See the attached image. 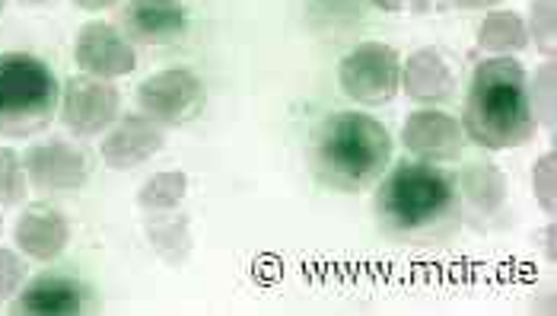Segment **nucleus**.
<instances>
[{"instance_id":"10","label":"nucleus","mask_w":557,"mask_h":316,"mask_svg":"<svg viewBox=\"0 0 557 316\" xmlns=\"http://www.w3.org/2000/svg\"><path fill=\"white\" fill-rule=\"evenodd\" d=\"M74 54H77V64L92 77H122V74H131L137 64L134 48L106 23H86L77 36Z\"/></svg>"},{"instance_id":"25","label":"nucleus","mask_w":557,"mask_h":316,"mask_svg":"<svg viewBox=\"0 0 557 316\" xmlns=\"http://www.w3.org/2000/svg\"><path fill=\"white\" fill-rule=\"evenodd\" d=\"M312 3L322 7L332 16H354V13H360V3L363 0H312Z\"/></svg>"},{"instance_id":"14","label":"nucleus","mask_w":557,"mask_h":316,"mask_svg":"<svg viewBox=\"0 0 557 316\" xmlns=\"http://www.w3.org/2000/svg\"><path fill=\"white\" fill-rule=\"evenodd\" d=\"M20 316H74L84 314V291L77 281L64 275H39L13 304Z\"/></svg>"},{"instance_id":"22","label":"nucleus","mask_w":557,"mask_h":316,"mask_svg":"<svg viewBox=\"0 0 557 316\" xmlns=\"http://www.w3.org/2000/svg\"><path fill=\"white\" fill-rule=\"evenodd\" d=\"M26 198V173L10 147H0V205H20Z\"/></svg>"},{"instance_id":"2","label":"nucleus","mask_w":557,"mask_h":316,"mask_svg":"<svg viewBox=\"0 0 557 316\" xmlns=\"http://www.w3.org/2000/svg\"><path fill=\"white\" fill-rule=\"evenodd\" d=\"M462 132L487 150H507L532 141L535 116L529 102V81L516 58L497 54L474 68Z\"/></svg>"},{"instance_id":"24","label":"nucleus","mask_w":557,"mask_h":316,"mask_svg":"<svg viewBox=\"0 0 557 316\" xmlns=\"http://www.w3.org/2000/svg\"><path fill=\"white\" fill-rule=\"evenodd\" d=\"M26 278V266L13 250H0V301H7Z\"/></svg>"},{"instance_id":"26","label":"nucleus","mask_w":557,"mask_h":316,"mask_svg":"<svg viewBox=\"0 0 557 316\" xmlns=\"http://www.w3.org/2000/svg\"><path fill=\"white\" fill-rule=\"evenodd\" d=\"M449 3H456V7H462V10H484V7H494V3H500V0H449Z\"/></svg>"},{"instance_id":"12","label":"nucleus","mask_w":557,"mask_h":316,"mask_svg":"<svg viewBox=\"0 0 557 316\" xmlns=\"http://www.w3.org/2000/svg\"><path fill=\"white\" fill-rule=\"evenodd\" d=\"M122 20L131 39L144 46H163L178 39L188 23L178 0H131Z\"/></svg>"},{"instance_id":"6","label":"nucleus","mask_w":557,"mask_h":316,"mask_svg":"<svg viewBox=\"0 0 557 316\" xmlns=\"http://www.w3.org/2000/svg\"><path fill=\"white\" fill-rule=\"evenodd\" d=\"M137 102H140L144 116H150L153 122L178 125V122H188L198 116V109L205 102V87L191 71L170 68V71L153 74L150 81H144V87L137 90Z\"/></svg>"},{"instance_id":"27","label":"nucleus","mask_w":557,"mask_h":316,"mask_svg":"<svg viewBox=\"0 0 557 316\" xmlns=\"http://www.w3.org/2000/svg\"><path fill=\"white\" fill-rule=\"evenodd\" d=\"M77 7H84V10H102V7H112L115 0H74Z\"/></svg>"},{"instance_id":"18","label":"nucleus","mask_w":557,"mask_h":316,"mask_svg":"<svg viewBox=\"0 0 557 316\" xmlns=\"http://www.w3.org/2000/svg\"><path fill=\"white\" fill-rule=\"evenodd\" d=\"M185 192H188V177L178 170H166L144 182V189L137 192V205L144 211H172L185 198Z\"/></svg>"},{"instance_id":"19","label":"nucleus","mask_w":557,"mask_h":316,"mask_svg":"<svg viewBox=\"0 0 557 316\" xmlns=\"http://www.w3.org/2000/svg\"><path fill=\"white\" fill-rule=\"evenodd\" d=\"M150 240L153 246L170 259V263H182L188 256V224L185 221H150Z\"/></svg>"},{"instance_id":"15","label":"nucleus","mask_w":557,"mask_h":316,"mask_svg":"<svg viewBox=\"0 0 557 316\" xmlns=\"http://www.w3.org/2000/svg\"><path fill=\"white\" fill-rule=\"evenodd\" d=\"M401 87L414 102H440L453 93L456 77L436 48H421L401 68Z\"/></svg>"},{"instance_id":"32","label":"nucleus","mask_w":557,"mask_h":316,"mask_svg":"<svg viewBox=\"0 0 557 316\" xmlns=\"http://www.w3.org/2000/svg\"><path fill=\"white\" fill-rule=\"evenodd\" d=\"M0 224H3V218H0Z\"/></svg>"},{"instance_id":"5","label":"nucleus","mask_w":557,"mask_h":316,"mask_svg":"<svg viewBox=\"0 0 557 316\" xmlns=\"http://www.w3.org/2000/svg\"><path fill=\"white\" fill-rule=\"evenodd\" d=\"M338 84L347 99L360 106H383L401 87L398 51L383 42H363L347 51L338 68Z\"/></svg>"},{"instance_id":"13","label":"nucleus","mask_w":557,"mask_h":316,"mask_svg":"<svg viewBox=\"0 0 557 316\" xmlns=\"http://www.w3.org/2000/svg\"><path fill=\"white\" fill-rule=\"evenodd\" d=\"M16 246L29 256V259H39V263H51L61 256V250L67 246V221L61 211L48 208V205H33L20 215L16 221Z\"/></svg>"},{"instance_id":"4","label":"nucleus","mask_w":557,"mask_h":316,"mask_svg":"<svg viewBox=\"0 0 557 316\" xmlns=\"http://www.w3.org/2000/svg\"><path fill=\"white\" fill-rule=\"evenodd\" d=\"M58 106V77L26 51L0 54V137L26 141L51 125Z\"/></svg>"},{"instance_id":"11","label":"nucleus","mask_w":557,"mask_h":316,"mask_svg":"<svg viewBox=\"0 0 557 316\" xmlns=\"http://www.w3.org/2000/svg\"><path fill=\"white\" fill-rule=\"evenodd\" d=\"M163 141H166L163 129L150 116H131L102 141V160L112 170H134L147 163L163 147Z\"/></svg>"},{"instance_id":"3","label":"nucleus","mask_w":557,"mask_h":316,"mask_svg":"<svg viewBox=\"0 0 557 316\" xmlns=\"http://www.w3.org/2000/svg\"><path fill=\"white\" fill-rule=\"evenodd\" d=\"M392 160L386 125L363 112H338L322 122L312 170L315 180L335 192H363L383 177Z\"/></svg>"},{"instance_id":"28","label":"nucleus","mask_w":557,"mask_h":316,"mask_svg":"<svg viewBox=\"0 0 557 316\" xmlns=\"http://www.w3.org/2000/svg\"><path fill=\"white\" fill-rule=\"evenodd\" d=\"M380 10H386V13H398L401 7H405V0H373Z\"/></svg>"},{"instance_id":"20","label":"nucleus","mask_w":557,"mask_h":316,"mask_svg":"<svg viewBox=\"0 0 557 316\" xmlns=\"http://www.w3.org/2000/svg\"><path fill=\"white\" fill-rule=\"evenodd\" d=\"M529 102H532L535 122H542L545 129H555V64H552V58H548V64L539 68Z\"/></svg>"},{"instance_id":"21","label":"nucleus","mask_w":557,"mask_h":316,"mask_svg":"<svg viewBox=\"0 0 557 316\" xmlns=\"http://www.w3.org/2000/svg\"><path fill=\"white\" fill-rule=\"evenodd\" d=\"M535 36V46L542 48V54L555 58V36H557V3L555 0H532L529 10V26Z\"/></svg>"},{"instance_id":"29","label":"nucleus","mask_w":557,"mask_h":316,"mask_svg":"<svg viewBox=\"0 0 557 316\" xmlns=\"http://www.w3.org/2000/svg\"><path fill=\"white\" fill-rule=\"evenodd\" d=\"M408 7H411L414 13H430V10H433V0H408Z\"/></svg>"},{"instance_id":"9","label":"nucleus","mask_w":557,"mask_h":316,"mask_svg":"<svg viewBox=\"0 0 557 316\" xmlns=\"http://www.w3.org/2000/svg\"><path fill=\"white\" fill-rule=\"evenodd\" d=\"M26 173L29 182L42 192H71L81 189L89 177V160L84 150L51 141V144H36L26 154Z\"/></svg>"},{"instance_id":"23","label":"nucleus","mask_w":557,"mask_h":316,"mask_svg":"<svg viewBox=\"0 0 557 316\" xmlns=\"http://www.w3.org/2000/svg\"><path fill=\"white\" fill-rule=\"evenodd\" d=\"M555 154H545L532 170V189H535V198L545 211H555Z\"/></svg>"},{"instance_id":"8","label":"nucleus","mask_w":557,"mask_h":316,"mask_svg":"<svg viewBox=\"0 0 557 316\" xmlns=\"http://www.w3.org/2000/svg\"><path fill=\"white\" fill-rule=\"evenodd\" d=\"M401 141L414 157H424L428 163H443V160H456L462 154L466 132H462L459 119H453L440 109H418L405 119Z\"/></svg>"},{"instance_id":"30","label":"nucleus","mask_w":557,"mask_h":316,"mask_svg":"<svg viewBox=\"0 0 557 316\" xmlns=\"http://www.w3.org/2000/svg\"><path fill=\"white\" fill-rule=\"evenodd\" d=\"M545 250H548V259H555V227L545 230Z\"/></svg>"},{"instance_id":"31","label":"nucleus","mask_w":557,"mask_h":316,"mask_svg":"<svg viewBox=\"0 0 557 316\" xmlns=\"http://www.w3.org/2000/svg\"><path fill=\"white\" fill-rule=\"evenodd\" d=\"M3 3H7V0H0V10H3Z\"/></svg>"},{"instance_id":"1","label":"nucleus","mask_w":557,"mask_h":316,"mask_svg":"<svg viewBox=\"0 0 557 316\" xmlns=\"http://www.w3.org/2000/svg\"><path fill=\"white\" fill-rule=\"evenodd\" d=\"M376 221L405 243L446 240L462 221L456 182L433 163H398L376 189Z\"/></svg>"},{"instance_id":"17","label":"nucleus","mask_w":557,"mask_h":316,"mask_svg":"<svg viewBox=\"0 0 557 316\" xmlns=\"http://www.w3.org/2000/svg\"><path fill=\"white\" fill-rule=\"evenodd\" d=\"M529 42V29L522 23V16L513 10H497L491 16H484V23L478 26V48L491 51V54H507L519 51Z\"/></svg>"},{"instance_id":"7","label":"nucleus","mask_w":557,"mask_h":316,"mask_svg":"<svg viewBox=\"0 0 557 316\" xmlns=\"http://www.w3.org/2000/svg\"><path fill=\"white\" fill-rule=\"evenodd\" d=\"M61 112H64V122L74 135H99L119 116V90L102 77L99 81L96 77H71L64 84Z\"/></svg>"},{"instance_id":"16","label":"nucleus","mask_w":557,"mask_h":316,"mask_svg":"<svg viewBox=\"0 0 557 316\" xmlns=\"http://www.w3.org/2000/svg\"><path fill=\"white\" fill-rule=\"evenodd\" d=\"M459 182H462L466 202L472 205L474 211H481V215H491V211L504 208V202H507V180H504V173H500L497 167H491V163L466 167Z\"/></svg>"}]
</instances>
